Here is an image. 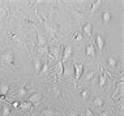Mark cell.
I'll list each match as a JSON object with an SVG mask.
<instances>
[{"mask_svg": "<svg viewBox=\"0 0 124 116\" xmlns=\"http://www.w3.org/2000/svg\"><path fill=\"white\" fill-rule=\"evenodd\" d=\"M38 54L39 55H47L48 54V47L45 46V47H38Z\"/></svg>", "mask_w": 124, "mask_h": 116, "instance_id": "obj_26", "label": "cell"}, {"mask_svg": "<svg viewBox=\"0 0 124 116\" xmlns=\"http://www.w3.org/2000/svg\"><path fill=\"white\" fill-rule=\"evenodd\" d=\"M95 43H97V48H98V51H103L106 42H105V38H103L101 34H97V37H95Z\"/></svg>", "mask_w": 124, "mask_h": 116, "instance_id": "obj_6", "label": "cell"}, {"mask_svg": "<svg viewBox=\"0 0 124 116\" xmlns=\"http://www.w3.org/2000/svg\"><path fill=\"white\" fill-rule=\"evenodd\" d=\"M94 77H95V72L94 71H89L88 73H86V76H85V84H86V82H89L90 80H93Z\"/></svg>", "mask_w": 124, "mask_h": 116, "instance_id": "obj_24", "label": "cell"}, {"mask_svg": "<svg viewBox=\"0 0 124 116\" xmlns=\"http://www.w3.org/2000/svg\"><path fill=\"white\" fill-rule=\"evenodd\" d=\"M42 115L43 116H56L58 112L55 110H52V108H45V110L42 111Z\"/></svg>", "mask_w": 124, "mask_h": 116, "instance_id": "obj_17", "label": "cell"}, {"mask_svg": "<svg viewBox=\"0 0 124 116\" xmlns=\"http://www.w3.org/2000/svg\"><path fill=\"white\" fill-rule=\"evenodd\" d=\"M48 69H50V63H48V61H43V63H42L41 72L38 73V76H39V77H43V76H46V74H47V72H48Z\"/></svg>", "mask_w": 124, "mask_h": 116, "instance_id": "obj_10", "label": "cell"}, {"mask_svg": "<svg viewBox=\"0 0 124 116\" xmlns=\"http://www.w3.org/2000/svg\"><path fill=\"white\" fill-rule=\"evenodd\" d=\"M106 63H107V65H108V67H111V68H115L116 65H118V60H116L114 56H108V58H107V60H106Z\"/></svg>", "mask_w": 124, "mask_h": 116, "instance_id": "obj_15", "label": "cell"}, {"mask_svg": "<svg viewBox=\"0 0 124 116\" xmlns=\"http://www.w3.org/2000/svg\"><path fill=\"white\" fill-rule=\"evenodd\" d=\"M72 52H73L72 46H71V44H67L65 47H64V50H63V58H62V60H60V61H62L63 64H65V61L71 59Z\"/></svg>", "mask_w": 124, "mask_h": 116, "instance_id": "obj_3", "label": "cell"}, {"mask_svg": "<svg viewBox=\"0 0 124 116\" xmlns=\"http://www.w3.org/2000/svg\"><path fill=\"white\" fill-rule=\"evenodd\" d=\"M9 115H11V107L8 104H4L1 110V116H9Z\"/></svg>", "mask_w": 124, "mask_h": 116, "instance_id": "obj_22", "label": "cell"}, {"mask_svg": "<svg viewBox=\"0 0 124 116\" xmlns=\"http://www.w3.org/2000/svg\"><path fill=\"white\" fill-rule=\"evenodd\" d=\"M55 67H56V76H58V77H62V76H63V71H64V64L59 60L58 63H56Z\"/></svg>", "mask_w": 124, "mask_h": 116, "instance_id": "obj_13", "label": "cell"}, {"mask_svg": "<svg viewBox=\"0 0 124 116\" xmlns=\"http://www.w3.org/2000/svg\"><path fill=\"white\" fill-rule=\"evenodd\" d=\"M63 74H65L67 77H72V76H73V67L65 64L64 65V71H63Z\"/></svg>", "mask_w": 124, "mask_h": 116, "instance_id": "obj_14", "label": "cell"}, {"mask_svg": "<svg viewBox=\"0 0 124 116\" xmlns=\"http://www.w3.org/2000/svg\"><path fill=\"white\" fill-rule=\"evenodd\" d=\"M93 106H94V107H102L103 106V99L101 98V97H95L94 98V101H93Z\"/></svg>", "mask_w": 124, "mask_h": 116, "instance_id": "obj_21", "label": "cell"}, {"mask_svg": "<svg viewBox=\"0 0 124 116\" xmlns=\"http://www.w3.org/2000/svg\"><path fill=\"white\" fill-rule=\"evenodd\" d=\"M0 61L4 65H8V67H13L15 65V52L12 50H5L0 54Z\"/></svg>", "mask_w": 124, "mask_h": 116, "instance_id": "obj_1", "label": "cell"}, {"mask_svg": "<svg viewBox=\"0 0 124 116\" xmlns=\"http://www.w3.org/2000/svg\"><path fill=\"white\" fill-rule=\"evenodd\" d=\"M18 104L20 102H13V108H18Z\"/></svg>", "mask_w": 124, "mask_h": 116, "instance_id": "obj_31", "label": "cell"}, {"mask_svg": "<svg viewBox=\"0 0 124 116\" xmlns=\"http://www.w3.org/2000/svg\"><path fill=\"white\" fill-rule=\"evenodd\" d=\"M105 84H106V74H105V72H103V69H102V72H101V74H99V86L103 87Z\"/></svg>", "mask_w": 124, "mask_h": 116, "instance_id": "obj_23", "label": "cell"}, {"mask_svg": "<svg viewBox=\"0 0 124 116\" xmlns=\"http://www.w3.org/2000/svg\"><path fill=\"white\" fill-rule=\"evenodd\" d=\"M85 54L88 55L90 59H93V58L95 56V46H94V44H92V43H89V44L86 46Z\"/></svg>", "mask_w": 124, "mask_h": 116, "instance_id": "obj_8", "label": "cell"}, {"mask_svg": "<svg viewBox=\"0 0 124 116\" xmlns=\"http://www.w3.org/2000/svg\"><path fill=\"white\" fill-rule=\"evenodd\" d=\"M50 59H55V60H60V46H56V47H48V54Z\"/></svg>", "mask_w": 124, "mask_h": 116, "instance_id": "obj_4", "label": "cell"}, {"mask_svg": "<svg viewBox=\"0 0 124 116\" xmlns=\"http://www.w3.org/2000/svg\"><path fill=\"white\" fill-rule=\"evenodd\" d=\"M82 38H84V35L81 34V33H73L72 34V39L76 41V42H81Z\"/></svg>", "mask_w": 124, "mask_h": 116, "instance_id": "obj_25", "label": "cell"}, {"mask_svg": "<svg viewBox=\"0 0 124 116\" xmlns=\"http://www.w3.org/2000/svg\"><path fill=\"white\" fill-rule=\"evenodd\" d=\"M8 91H9V86L8 85H1L0 86V95H1L3 98H5V95L8 94Z\"/></svg>", "mask_w": 124, "mask_h": 116, "instance_id": "obj_19", "label": "cell"}, {"mask_svg": "<svg viewBox=\"0 0 124 116\" xmlns=\"http://www.w3.org/2000/svg\"><path fill=\"white\" fill-rule=\"evenodd\" d=\"M85 116H94V114H93V111L90 110L89 107H86V110H85Z\"/></svg>", "mask_w": 124, "mask_h": 116, "instance_id": "obj_28", "label": "cell"}, {"mask_svg": "<svg viewBox=\"0 0 124 116\" xmlns=\"http://www.w3.org/2000/svg\"><path fill=\"white\" fill-rule=\"evenodd\" d=\"M33 64H34V71H35V73L38 74L39 72H41V68H42V61H41V59H39V58H34Z\"/></svg>", "mask_w": 124, "mask_h": 116, "instance_id": "obj_12", "label": "cell"}, {"mask_svg": "<svg viewBox=\"0 0 124 116\" xmlns=\"http://www.w3.org/2000/svg\"><path fill=\"white\" fill-rule=\"evenodd\" d=\"M102 0H93L92 1V8H90V13L89 14H93V13H95V11H98V8L101 5H102Z\"/></svg>", "mask_w": 124, "mask_h": 116, "instance_id": "obj_9", "label": "cell"}, {"mask_svg": "<svg viewBox=\"0 0 124 116\" xmlns=\"http://www.w3.org/2000/svg\"><path fill=\"white\" fill-rule=\"evenodd\" d=\"M92 33H93L92 24H90V22H86V24L82 26V33H81V34L85 35V37H88V38H90V37H92Z\"/></svg>", "mask_w": 124, "mask_h": 116, "instance_id": "obj_5", "label": "cell"}, {"mask_svg": "<svg viewBox=\"0 0 124 116\" xmlns=\"http://www.w3.org/2000/svg\"><path fill=\"white\" fill-rule=\"evenodd\" d=\"M41 101H42V94H41V93H34L31 97H29L28 102H30V103L34 106V104H38Z\"/></svg>", "mask_w": 124, "mask_h": 116, "instance_id": "obj_7", "label": "cell"}, {"mask_svg": "<svg viewBox=\"0 0 124 116\" xmlns=\"http://www.w3.org/2000/svg\"><path fill=\"white\" fill-rule=\"evenodd\" d=\"M98 116H108V112H107V111H103V112H101Z\"/></svg>", "mask_w": 124, "mask_h": 116, "instance_id": "obj_30", "label": "cell"}, {"mask_svg": "<svg viewBox=\"0 0 124 116\" xmlns=\"http://www.w3.org/2000/svg\"><path fill=\"white\" fill-rule=\"evenodd\" d=\"M26 95H28V89L22 86V87H21V89H20V90L17 91V98H18V99H21V98L26 97Z\"/></svg>", "mask_w": 124, "mask_h": 116, "instance_id": "obj_20", "label": "cell"}, {"mask_svg": "<svg viewBox=\"0 0 124 116\" xmlns=\"http://www.w3.org/2000/svg\"><path fill=\"white\" fill-rule=\"evenodd\" d=\"M68 116H78V114H77L76 111H71V112L68 114Z\"/></svg>", "mask_w": 124, "mask_h": 116, "instance_id": "obj_29", "label": "cell"}, {"mask_svg": "<svg viewBox=\"0 0 124 116\" xmlns=\"http://www.w3.org/2000/svg\"><path fill=\"white\" fill-rule=\"evenodd\" d=\"M3 99H4V98H3V97H1V95H0V101H3Z\"/></svg>", "mask_w": 124, "mask_h": 116, "instance_id": "obj_32", "label": "cell"}, {"mask_svg": "<svg viewBox=\"0 0 124 116\" xmlns=\"http://www.w3.org/2000/svg\"><path fill=\"white\" fill-rule=\"evenodd\" d=\"M82 73H84V65L80 64V63L73 64V77H75V84L81 78Z\"/></svg>", "mask_w": 124, "mask_h": 116, "instance_id": "obj_2", "label": "cell"}, {"mask_svg": "<svg viewBox=\"0 0 124 116\" xmlns=\"http://www.w3.org/2000/svg\"><path fill=\"white\" fill-rule=\"evenodd\" d=\"M33 107V104L30 103V102H20V104H18V108H21V110H30V108Z\"/></svg>", "mask_w": 124, "mask_h": 116, "instance_id": "obj_18", "label": "cell"}, {"mask_svg": "<svg viewBox=\"0 0 124 116\" xmlns=\"http://www.w3.org/2000/svg\"><path fill=\"white\" fill-rule=\"evenodd\" d=\"M89 98V90H82V93H81V99L82 101H85V99H88Z\"/></svg>", "mask_w": 124, "mask_h": 116, "instance_id": "obj_27", "label": "cell"}, {"mask_svg": "<svg viewBox=\"0 0 124 116\" xmlns=\"http://www.w3.org/2000/svg\"><path fill=\"white\" fill-rule=\"evenodd\" d=\"M111 17H112V16H111V13H110V12H103L102 13V22L105 25H107L110 21H111Z\"/></svg>", "mask_w": 124, "mask_h": 116, "instance_id": "obj_16", "label": "cell"}, {"mask_svg": "<svg viewBox=\"0 0 124 116\" xmlns=\"http://www.w3.org/2000/svg\"><path fill=\"white\" fill-rule=\"evenodd\" d=\"M37 44H38V47H45V46H47V41H46V38L43 37L41 33L37 34Z\"/></svg>", "mask_w": 124, "mask_h": 116, "instance_id": "obj_11", "label": "cell"}]
</instances>
